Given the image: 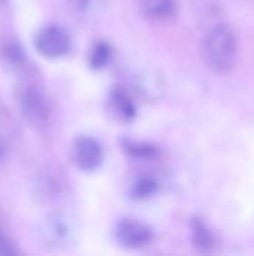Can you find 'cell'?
Wrapping results in <instances>:
<instances>
[{"label":"cell","instance_id":"cell-14","mask_svg":"<svg viewBox=\"0 0 254 256\" xmlns=\"http://www.w3.org/2000/svg\"><path fill=\"white\" fill-rule=\"evenodd\" d=\"M67 234V228L61 220H55L51 222L49 228H48V236L51 238H57V240H63V237Z\"/></svg>","mask_w":254,"mask_h":256},{"label":"cell","instance_id":"cell-3","mask_svg":"<svg viewBox=\"0 0 254 256\" xmlns=\"http://www.w3.org/2000/svg\"><path fill=\"white\" fill-rule=\"evenodd\" d=\"M36 51L46 58H60L72 50V38L67 30L58 24L42 27L34 36Z\"/></svg>","mask_w":254,"mask_h":256},{"label":"cell","instance_id":"cell-9","mask_svg":"<svg viewBox=\"0 0 254 256\" xmlns=\"http://www.w3.org/2000/svg\"><path fill=\"white\" fill-rule=\"evenodd\" d=\"M192 231H193V242H195L196 248H199L201 250H211L213 249L214 236L202 220H198V219L193 220Z\"/></svg>","mask_w":254,"mask_h":256},{"label":"cell","instance_id":"cell-12","mask_svg":"<svg viewBox=\"0 0 254 256\" xmlns=\"http://www.w3.org/2000/svg\"><path fill=\"white\" fill-rule=\"evenodd\" d=\"M124 150L133 156V158H138V159H151L157 154L156 148L148 146V144H144V142H136V141H126L124 142Z\"/></svg>","mask_w":254,"mask_h":256},{"label":"cell","instance_id":"cell-2","mask_svg":"<svg viewBox=\"0 0 254 256\" xmlns=\"http://www.w3.org/2000/svg\"><path fill=\"white\" fill-rule=\"evenodd\" d=\"M15 104L21 114V117L33 128L42 129L49 123L51 108L45 93L28 82H24L16 87L15 93Z\"/></svg>","mask_w":254,"mask_h":256},{"label":"cell","instance_id":"cell-16","mask_svg":"<svg viewBox=\"0 0 254 256\" xmlns=\"http://www.w3.org/2000/svg\"><path fill=\"white\" fill-rule=\"evenodd\" d=\"M4 2H6V0H0V3H4Z\"/></svg>","mask_w":254,"mask_h":256},{"label":"cell","instance_id":"cell-5","mask_svg":"<svg viewBox=\"0 0 254 256\" xmlns=\"http://www.w3.org/2000/svg\"><path fill=\"white\" fill-rule=\"evenodd\" d=\"M115 238L123 248L141 249L153 242L154 234L148 225L136 219L124 218L115 225Z\"/></svg>","mask_w":254,"mask_h":256},{"label":"cell","instance_id":"cell-11","mask_svg":"<svg viewBox=\"0 0 254 256\" xmlns=\"http://www.w3.org/2000/svg\"><path fill=\"white\" fill-rule=\"evenodd\" d=\"M90 64L94 68V69H100V68H105L108 64V62L111 60V48L103 44V42H97L91 51H90Z\"/></svg>","mask_w":254,"mask_h":256},{"label":"cell","instance_id":"cell-1","mask_svg":"<svg viewBox=\"0 0 254 256\" xmlns=\"http://www.w3.org/2000/svg\"><path fill=\"white\" fill-rule=\"evenodd\" d=\"M204 60L216 72L231 70L238 58V38L228 24L214 26L205 36L202 45Z\"/></svg>","mask_w":254,"mask_h":256},{"label":"cell","instance_id":"cell-10","mask_svg":"<svg viewBox=\"0 0 254 256\" xmlns=\"http://www.w3.org/2000/svg\"><path fill=\"white\" fill-rule=\"evenodd\" d=\"M156 190H157V182L150 176H144L138 178L132 186V195L136 200L150 198L156 194Z\"/></svg>","mask_w":254,"mask_h":256},{"label":"cell","instance_id":"cell-13","mask_svg":"<svg viewBox=\"0 0 254 256\" xmlns=\"http://www.w3.org/2000/svg\"><path fill=\"white\" fill-rule=\"evenodd\" d=\"M19 254L15 243L10 240V237L0 228V256H10Z\"/></svg>","mask_w":254,"mask_h":256},{"label":"cell","instance_id":"cell-7","mask_svg":"<svg viewBox=\"0 0 254 256\" xmlns=\"http://www.w3.org/2000/svg\"><path fill=\"white\" fill-rule=\"evenodd\" d=\"M145 16L154 21H168L177 14V0H138Z\"/></svg>","mask_w":254,"mask_h":256},{"label":"cell","instance_id":"cell-15","mask_svg":"<svg viewBox=\"0 0 254 256\" xmlns=\"http://www.w3.org/2000/svg\"><path fill=\"white\" fill-rule=\"evenodd\" d=\"M4 154H6V152H4V147H3V144L0 142V164L4 160Z\"/></svg>","mask_w":254,"mask_h":256},{"label":"cell","instance_id":"cell-8","mask_svg":"<svg viewBox=\"0 0 254 256\" xmlns=\"http://www.w3.org/2000/svg\"><path fill=\"white\" fill-rule=\"evenodd\" d=\"M111 105L114 112L121 118V120H132L136 114V106L132 100V98L129 96L127 92L121 90V88H114L111 92Z\"/></svg>","mask_w":254,"mask_h":256},{"label":"cell","instance_id":"cell-6","mask_svg":"<svg viewBox=\"0 0 254 256\" xmlns=\"http://www.w3.org/2000/svg\"><path fill=\"white\" fill-rule=\"evenodd\" d=\"M0 62L13 72H24L30 66L22 48L13 39H0Z\"/></svg>","mask_w":254,"mask_h":256},{"label":"cell","instance_id":"cell-4","mask_svg":"<svg viewBox=\"0 0 254 256\" xmlns=\"http://www.w3.org/2000/svg\"><path fill=\"white\" fill-rule=\"evenodd\" d=\"M70 156H72V162L81 171L91 172L100 168V165L103 164L105 152L97 140H94L93 136L82 135L73 140Z\"/></svg>","mask_w":254,"mask_h":256}]
</instances>
